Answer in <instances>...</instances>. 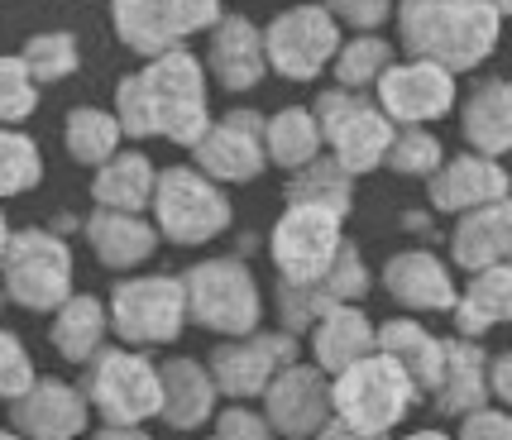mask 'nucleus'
Wrapping results in <instances>:
<instances>
[{"label": "nucleus", "instance_id": "f257e3e1", "mask_svg": "<svg viewBox=\"0 0 512 440\" xmlns=\"http://www.w3.org/2000/svg\"><path fill=\"white\" fill-rule=\"evenodd\" d=\"M115 120L125 139H168L178 149H197L211 130L206 101V63L197 53H163L154 63L115 82Z\"/></svg>", "mask_w": 512, "mask_h": 440}, {"label": "nucleus", "instance_id": "f03ea898", "mask_svg": "<svg viewBox=\"0 0 512 440\" xmlns=\"http://www.w3.org/2000/svg\"><path fill=\"white\" fill-rule=\"evenodd\" d=\"M498 39L503 15L484 0H398V48L450 77L489 63Z\"/></svg>", "mask_w": 512, "mask_h": 440}, {"label": "nucleus", "instance_id": "7ed1b4c3", "mask_svg": "<svg viewBox=\"0 0 512 440\" xmlns=\"http://www.w3.org/2000/svg\"><path fill=\"white\" fill-rule=\"evenodd\" d=\"M187 321L225 340H245L264 321V292L245 259H201L187 268Z\"/></svg>", "mask_w": 512, "mask_h": 440}, {"label": "nucleus", "instance_id": "20e7f679", "mask_svg": "<svg viewBox=\"0 0 512 440\" xmlns=\"http://www.w3.org/2000/svg\"><path fill=\"white\" fill-rule=\"evenodd\" d=\"M316 120H321V139L331 158L345 168L350 177L379 173L388 168V149L398 139V125L383 115V106L364 91H345V87H326L316 96Z\"/></svg>", "mask_w": 512, "mask_h": 440}, {"label": "nucleus", "instance_id": "39448f33", "mask_svg": "<svg viewBox=\"0 0 512 440\" xmlns=\"http://www.w3.org/2000/svg\"><path fill=\"white\" fill-rule=\"evenodd\" d=\"M149 211H154L158 235L168 244H182V249L221 240L235 220V206H230L221 182H211L201 168H187V163H173L158 173Z\"/></svg>", "mask_w": 512, "mask_h": 440}, {"label": "nucleus", "instance_id": "423d86ee", "mask_svg": "<svg viewBox=\"0 0 512 440\" xmlns=\"http://www.w3.org/2000/svg\"><path fill=\"white\" fill-rule=\"evenodd\" d=\"M345 216H335L326 206H297L288 201L283 216L268 230V259L278 268V283L316 287L335 268L345 249Z\"/></svg>", "mask_w": 512, "mask_h": 440}, {"label": "nucleus", "instance_id": "0eeeda50", "mask_svg": "<svg viewBox=\"0 0 512 440\" xmlns=\"http://www.w3.org/2000/svg\"><path fill=\"white\" fill-rule=\"evenodd\" d=\"M221 20V0H111L115 39L144 63L187 48V39L211 34Z\"/></svg>", "mask_w": 512, "mask_h": 440}, {"label": "nucleus", "instance_id": "6e6552de", "mask_svg": "<svg viewBox=\"0 0 512 440\" xmlns=\"http://www.w3.org/2000/svg\"><path fill=\"white\" fill-rule=\"evenodd\" d=\"M0 287L24 311H58L72 297V249L44 225H24L0 259Z\"/></svg>", "mask_w": 512, "mask_h": 440}, {"label": "nucleus", "instance_id": "1a4fd4ad", "mask_svg": "<svg viewBox=\"0 0 512 440\" xmlns=\"http://www.w3.org/2000/svg\"><path fill=\"white\" fill-rule=\"evenodd\" d=\"M106 426H144L163 417V374L139 350H101L77 383Z\"/></svg>", "mask_w": 512, "mask_h": 440}, {"label": "nucleus", "instance_id": "9d476101", "mask_svg": "<svg viewBox=\"0 0 512 440\" xmlns=\"http://www.w3.org/2000/svg\"><path fill=\"white\" fill-rule=\"evenodd\" d=\"M331 393H335V421L355 426L364 436H388L417 402L412 378L402 374L388 354H369V359H359L355 369L331 378Z\"/></svg>", "mask_w": 512, "mask_h": 440}, {"label": "nucleus", "instance_id": "9b49d317", "mask_svg": "<svg viewBox=\"0 0 512 440\" xmlns=\"http://www.w3.org/2000/svg\"><path fill=\"white\" fill-rule=\"evenodd\" d=\"M340 44L345 34L326 5H288L264 24L268 72H278L283 82H316L335 63Z\"/></svg>", "mask_w": 512, "mask_h": 440}, {"label": "nucleus", "instance_id": "f8f14e48", "mask_svg": "<svg viewBox=\"0 0 512 440\" xmlns=\"http://www.w3.org/2000/svg\"><path fill=\"white\" fill-rule=\"evenodd\" d=\"M106 311L125 345H173L187 326V287L168 273H139L115 283Z\"/></svg>", "mask_w": 512, "mask_h": 440}, {"label": "nucleus", "instance_id": "ddd939ff", "mask_svg": "<svg viewBox=\"0 0 512 440\" xmlns=\"http://www.w3.org/2000/svg\"><path fill=\"white\" fill-rule=\"evenodd\" d=\"M297 354H302L297 335H288V330H254L245 340H225V345L211 350V378H216V388H221L225 397H235V402L264 397L283 369L302 364Z\"/></svg>", "mask_w": 512, "mask_h": 440}, {"label": "nucleus", "instance_id": "4468645a", "mask_svg": "<svg viewBox=\"0 0 512 440\" xmlns=\"http://www.w3.org/2000/svg\"><path fill=\"white\" fill-rule=\"evenodd\" d=\"M374 101L398 130H431L436 120H446L450 110L460 106V91H455V77L446 67L407 58V63H393L383 72V82L374 87Z\"/></svg>", "mask_w": 512, "mask_h": 440}, {"label": "nucleus", "instance_id": "2eb2a0df", "mask_svg": "<svg viewBox=\"0 0 512 440\" xmlns=\"http://www.w3.org/2000/svg\"><path fill=\"white\" fill-rule=\"evenodd\" d=\"M264 130H268V115L259 110H225L221 120H211V130L201 139L197 149H192V168L211 177V182H254V177H264L268 163V144H264Z\"/></svg>", "mask_w": 512, "mask_h": 440}, {"label": "nucleus", "instance_id": "dca6fc26", "mask_svg": "<svg viewBox=\"0 0 512 440\" xmlns=\"http://www.w3.org/2000/svg\"><path fill=\"white\" fill-rule=\"evenodd\" d=\"M264 417L273 426V436L283 440H316L335 421V393L331 378L316 364H292L273 378V388L264 393Z\"/></svg>", "mask_w": 512, "mask_h": 440}, {"label": "nucleus", "instance_id": "f3484780", "mask_svg": "<svg viewBox=\"0 0 512 440\" xmlns=\"http://www.w3.org/2000/svg\"><path fill=\"white\" fill-rule=\"evenodd\" d=\"M87 417V393L63 378H39L20 402H10V426L24 440H77L87 431Z\"/></svg>", "mask_w": 512, "mask_h": 440}, {"label": "nucleus", "instance_id": "a211bd4d", "mask_svg": "<svg viewBox=\"0 0 512 440\" xmlns=\"http://www.w3.org/2000/svg\"><path fill=\"white\" fill-rule=\"evenodd\" d=\"M512 197V173L498 158L484 154H455L441 163V173L426 182V201L431 211H446V216H469L479 206Z\"/></svg>", "mask_w": 512, "mask_h": 440}, {"label": "nucleus", "instance_id": "6ab92c4d", "mask_svg": "<svg viewBox=\"0 0 512 440\" xmlns=\"http://www.w3.org/2000/svg\"><path fill=\"white\" fill-rule=\"evenodd\" d=\"M383 292L402 311H455V302H460L455 273L431 249H402V254H393L383 264Z\"/></svg>", "mask_w": 512, "mask_h": 440}, {"label": "nucleus", "instance_id": "aec40b11", "mask_svg": "<svg viewBox=\"0 0 512 440\" xmlns=\"http://www.w3.org/2000/svg\"><path fill=\"white\" fill-rule=\"evenodd\" d=\"M206 72L225 91H254L268 72L264 29L254 20H245V15H225L211 29V39H206Z\"/></svg>", "mask_w": 512, "mask_h": 440}, {"label": "nucleus", "instance_id": "412c9836", "mask_svg": "<svg viewBox=\"0 0 512 440\" xmlns=\"http://www.w3.org/2000/svg\"><path fill=\"white\" fill-rule=\"evenodd\" d=\"M307 340H312V364L326 378H340L345 369H355L359 359L379 354V326L359 307H331L307 330Z\"/></svg>", "mask_w": 512, "mask_h": 440}, {"label": "nucleus", "instance_id": "4be33fe9", "mask_svg": "<svg viewBox=\"0 0 512 440\" xmlns=\"http://www.w3.org/2000/svg\"><path fill=\"white\" fill-rule=\"evenodd\" d=\"M450 264L465 268V273L512 264V197L479 206V211L455 220V230H450Z\"/></svg>", "mask_w": 512, "mask_h": 440}, {"label": "nucleus", "instance_id": "5701e85b", "mask_svg": "<svg viewBox=\"0 0 512 440\" xmlns=\"http://www.w3.org/2000/svg\"><path fill=\"white\" fill-rule=\"evenodd\" d=\"M489 354L479 350V340H446V364H441V383H436V412L446 417H474L489 407Z\"/></svg>", "mask_w": 512, "mask_h": 440}, {"label": "nucleus", "instance_id": "b1692460", "mask_svg": "<svg viewBox=\"0 0 512 440\" xmlns=\"http://www.w3.org/2000/svg\"><path fill=\"white\" fill-rule=\"evenodd\" d=\"M460 134L469 154H512V77H489L460 101Z\"/></svg>", "mask_w": 512, "mask_h": 440}, {"label": "nucleus", "instance_id": "393cba45", "mask_svg": "<svg viewBox=\"0 0 512 440\" xmlns=\"http://www.w3.org/2000/svg\"><path fill=\"white\" fill-rule=\"evenodd\" d=\"M158 240H163L158 225L154 220H144V216H125V211H91L87 216L91 254H96L106 268H120V273L149 264Z\"/></svg>", "mask_w": 512, "mask_h": 440}, {"label": "nucleus", "instance_id": "a878e982", "mask_svg": "<svg viewBox=\"0 0 512 440\" xmlns=\"http://www.w3.org/2000/svg\"><path fill=\"white\" fill-rule=\"evenodd\" d=\"M154 187H158L154 158L139 154V149H120L106 168H96V177H91V201H96V211L144 216V211L154 206Z\"/></svg>", "mask_w": 512, "mask_h": 440}, {"label": "nucleus", "instance_id": "bb28decb", "mask_svg": "<svg viewBox=\"0 0 512 440\" xmlns=\"http://www.w3.org/2000/svg\"><path fill=\"white\" fill-rule=\"evenodd\" d=\"M379 354H388L402 374L412 378L417 393H436L441 364H446V340H436L422 321H412V316L383 321L379 326Z\"/></svg>", "mask_w": 512, "mask_h": 440}, {"label": "nucleus", "instance_id": "cd10ccee", "mask_svg": "<svg viewBox=\"0 0 512 440\" xmlns=\"http://www.w3.org/2000/svg\"><path fill=\"white\" fill-rule=\"evenodd\" d=\"M106 330H111V311H106V302L91 297V292H72L63 307L53 311L48 340H53V350L63 354L67 364H82V369H87L91 359L106 350Z\"/></svg>", "mask_w": 512, "mask_h": 440}, {"label": "nucleus", "instance_id": "c85d7f7f", "mask_svg": "<svg viewBox=\"0 0 512 440\" xmlns=\"http://www.w3.org/2000/svg\"><path fill=\"white\" fill-rule=\"evenodd\" d=\"M163 421L173 431H197L216 412V378L197 359H168L163 369Z\"/></svg>", "mask_w": 512, "mask_h": 440}, {"label": "nucleus", "instance_id": "c756f323", "mask_svg": "<svg viewBox=\"0 0 512 440\" xmlns=\"http://www.w3.org/2000/svg\"><path fill=\"white\" fill-rule=\"evenodd\" d=\"M508 321H512V264L469 273V283L460 287V302H455L460 340H479V335H489L493 326H508Z\"/></svg>", "mask_w": 512, "mask_h": 440}, {"label": "nucleus", "instance_id": "7c9ffc66", "mask_svg": "<svg viewBox=\"0 0 512 440\" xmlns=\"http://www.w3.org/2000/svg\"><path fill=\"white\" fill-rule=\"evenodd\" d=\"M264 144H268V163L283 168V173H302L312 168L321 158V120H316L312 106H283L268 115V130H264Z\"/></svg>", "mask_w": 512, "mask_h": 440}, {"label": "nucleus", "instance_id": "2f4dec72", "mask_svg": "<svg viewBox=\"0 0 512 440\" xmlns=\"http://www.w3.org/2000/svg\"><path fill=\"white\" fill-rule=\"evenodd\" d=\"M120 120L115 110H101V106H72L63 120V144H67V158L82 163V168H106L115 154H120Z\"/></svg>", "mask_w": 512, "mask_h": 440}, {"label": "nucleus", "instance_id": "473e14b6", "mask_svg": "<svg viewBox=\"0 0 512 440\" xmlns=\"http://www.w3.org/2000/svg\"><path fill=\"white\" fill-rule=\"evenodd\" d=\"M283 197L297 201V206H326L335 216H350V206H355V177L326 154V158H316L312 168L292 173Z\"/></svg>", "mask_w": 512, "mask_h": 440}, {"label": "nucleus", "instance_id": "72a5a7b5", "mask_svg": "<svg viewBox=\"0 0 512 440\" xmlns=\"http://www.w3.org/2000/svg\"><path fill=\"white\" fill-rule=\"evenodd\" d=\"M398 63L393 58V44L383 39V34H355V39H345L340 53H335V87L345 91H364V87H379L383 72Z\"/></svg>", "mask_w": 512, "mask_h": 440}, {"label": "nucleus", "instance_id": "f704fd0d", "mask_svg": "<svg viewBox=\"0 0 512 440\" xmlns=\"http://www.w3.org/2000/svg\"><path fill=\"white\" fill-rule=\"evenodd\" d=\"M20 58L29 67V77L48 87V82H67L82 67V48H77V34H67V29H44L20 48Z\"/></svg>", "mask_w": 512, "mask_h": 440}, {"label": "nucleus", "instance_id": "c9c22d12", "mask_svg": "<svg viewBox=\"0 0 512 440\" xmlns=\"http://www.w3.org/2000/svg\"><path fill=\"white\" fill-rule=\"evenodd\" d=\"M44 182V154L24 130H0V201L24 197Z\"/></svg>", "mask_w": 512, "mask_h": 440}, {"label": "nucleus", "instance_id": "e433bc0d", "mask_svg": "<svg viewBox=\"0 0 512 440\" xmlns=\"http://www.w3.org/2000/svg\"><path fill=\"white\" fill-rule=\"evenodd\" d=\"M39 110V82L29 77L20 53H0V130H20Z\"/></svg>", "mask_w": 512, "mask_h": 440}, {"label": "nucleus", "instance_id": "4c0bfd02", "mask_svg": "<svg viewBox=\"0 0 512 440\" xmlns=\"http://www.w3.org/2000/svg\"><path fill=\"white\" fill-rule=\"evenodd\" d=\"M446 158L450 154L441 149V134L436 130H398L393 149H388V168L398 177H426L431 182Z\"/></svg>", "mask_w": 512, "mask_h": 440}, {"label": "nucleus", "instance_id": "58836bf2", "mask_svg": "<svg viewBox=\"0 0 512 440\" xmlns=\"http://www.w3.org/2000/svg\"><path fill=\"white\" fill-rule=\"evenodd\" d=\"M369 264H364V254H359L355 244H345L340 249V259H335V268L316 283V292L326 297V307H359L364 302V292H369Z\"/></svg>", "mask_w": 512, "mask_h": 440}, {"label": "nucleus", "instance_id": "ea45409f", "mask_svg": "<svg viewBox=\"0 0 512 440\" xmlns=\"http://www.w3.org/2000/svg\"><path fill=\"white\" fill-rule=\"evenodd\" d=\"M34 383H39V374H34V359L24 350V340L15 330L0 326V397L5 402H20Z\"/></svg>", "mask_w": 512, "mask_h": 440}, {"label": "nucleus", "instance_id": "a19ab883", "mask_svg": "<svg viewBox=\"0 0 512 440\" xmlns=\"http://www.w3.org/2000/svg\"><path fill=\"white\" fill-rule=\"evenodd\" d=\"M326 10L335 15V24H345L355 34H374L393 15V0H326Z\"/></svg>", "mask_w": 512, "mask_h": 440}, {"label": "nucleus", "instance_id": "79ce46f5", "mask_svg": "<svg viewBox=\"0 0 512 440\" xmlns=\"http://www.w3.org/2000/svg\"><path fill=\"white\" fill-rule=\"evenodd\" d=\"M211 440H273V426H268V417L249 412V407H230V412L216 417Z\"/></svg>", "mask_w": 512, "mask_h": 440}, {"label": "nucleus", "instance_id": "37998d69", "mask_svg": "<svg viewBox=\"0 0 512 440\" xmlns=\"http://www.w3.org/2000/svg\"><path fill=\"white\" fill-rule=\"evenodd\" d=\"M460 440H512V412H474L460 426Z\"/></svg>", "mask_w": 512, "mask_h": 440}, {"label": "nucleus", "instance_id": "c03bdc74", "mask_svg": "<svg viewBox=\"0 0 512 440\" xmlns=\"http://www.w3.org/2000/svg\"><path fill=\"white\" fill-rule=\"evenodd\" d=\"M489 388H493V397H498V402L512 412V350H503L489 364Z\"/></svg>", "mask_w": 512, "mask_h": 440}, {"label": "nucleus", "instance_id": "a18cd8bd", "mask_svg": "<svg viewBox=\"0 0 512 440\" xmlns=\"http://www.w3.org/2000/svg\"><path fill=\"white\" fill-rule=\"evenodd\" d=\"M316 440H383V436H364V431H355V426H345V421H331L326 431Z\"/></svg>", "mask_w": 512, "mask_h": 440}, {"label": "nucleus", "instance_id": "49530a36", "mask_svg": "<svg viewBox=\"0 0 512 440\" xmlns=\"http://www.w3.org/2000/svg\"><path fill=\"white\" fill-rule=\"evenodd\" d=\"M91 440H149V431H139V426H101Z\"/></svg>", "mask_w": 512, "mask_h": 440}, {"label": "nucleus", "instance_id": "de8ad7c7", "mask_svg": "<svg viewBox=\"0 0 512 440\" xmlns=\"http://www.w3.org/2000/svg\"><path fill=\"white\" fill-rule=\"evenodd\" d=\"M10 240H15V230H10V220H5V211H0V259H5Z\"/></svg>", "mask_w": 512, "mask_h": 440}, {"label": "nucleus", "instance_id": "09e8293b", "mask_svg": "<svg viewBox=\"0 0 512 440\" xmlns=\"http://www.w3.org/2000/svg\"><path fill=\"white\" fill-rule=\"evenodd\" d=\"M484 5H493V10L503 15V20H508V15H512V0H484Z\"/></svg>", "mask_w": 512, "mask_h": 440}, {"label": "nucleus", "instance_id": "8fccbe9b", "mask_svg": "<svg viewBox=\"0 0 512 440\" xmlns=\"http://www.w3.org/2000/svg\"><path fill=\"white\" fill-rule=\"evenodd\" d=\"M407 440H450V436H441V431H412Z\"/></svg>", "mask_w": 512, "mask_h": 440}, {"label": "nucleus", "instance_id": "3c124183", "mask_svg": "<svg viewBox=\"0 0 512 440\" xmlns=\"http://www.w3.org/2000/svg\"><path fill=\"white\" fill-rule=\"evenodd\" d=\"M0 440H24V436H15V431H0Z\"/></svg>", "mask_w": 512, "mask_h": 440}]
</instances>
